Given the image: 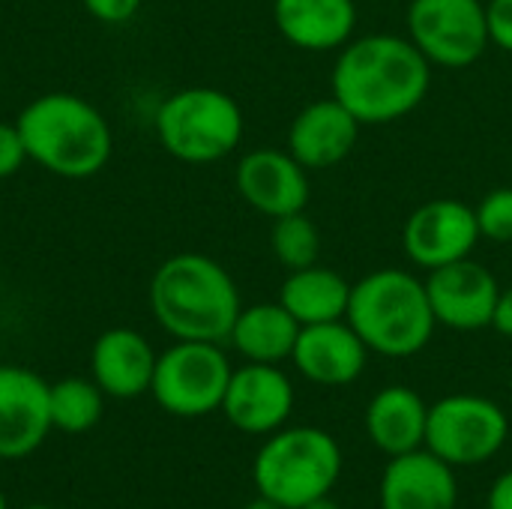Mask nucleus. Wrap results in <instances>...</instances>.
<instances>
[{
	"label": "nucleus",
	"mask_w": 512,
	"mask_h": 509,
	"mask_svg": "<svg viewBox=\"0 0 512 509\" xmlns=\"http://www.w3.org/2000/svg\"><path fill=\"white\" fill-rule=\"evenodd\" d=\"M369 354L366 342L342 318L300 327L291 360L297 372L318 387H348L363 375Z\"/></svg>",
	"instance_id": "obj_15"
},
{
	"label": "nucleus",
	"mask_w": 512,
	"mask_h": 509,
	"mask_svg": "<svg viewBox=\"0 0 512 509\" xmlns=\"http://www.w3.org/2000/svg\"><path fill=\"white\" fill-rule=\"evenodd\" d=\"M297 336H300V324L276 300V303L243 306L231 327L228 342L237 348L240 357H246V363L279 366L282 360H291Z\"/></svg>",
	"instance_id": "obj_22"
},
{
	"label": "nucleus",
	"mask_w": 512,
	"mask_h": 509,
	"mask_svg": "<svg viewBox=\"0 0 512 509\" xmlns=\"http://www.w3.org/2000/svg\"><path fill=\"white\" fill-rule=\"evenodd\" d=\"M510 438V420L486 396L456 393L429 408L426 450L453 468L483 465L501 453Z\"/></svg>",
	"instance_id": "obj_8"
},
{
	"label": "nucleus",
	"mask_w": 512,
	"mask_h": 509,
	"mask_svg": "<svg viewBox=\"0 0 512 509\" xmlns=\"http://www.w3.org/2000/svg\"><path fill=\"white\" fill-rule=\"evenodd\" d=\"M153 126L165 153L189 165H210L231 156L246 129L237 99L216 87L171 93L159 105Z\"/></svg>",
	"instance_id": "obj_6"
},
{
	"label": "nucleus",
	"mask_w": 512,
	"mask_h": 509,
	"mask_svg": "<svg viewBox=\"0 0 512 509\" xmlns=\"http://www.w3.org/2000/svg\"><path fill=\"white\" fill-rule=\"evenodd\" d=\"M510 387H512V372H510Z\"/></svg>",
	"instance_id": "obj_35"
},
{
	"label": "nucleus",
	"mask_w": 512,
	"mask_h": 509,
	"mask_svg": "<svg viewBox=\"0 0 512 509\" xmlns=\"http://www.w3.org/2000/svg\"><path fill=\"white\" fill-rule=\"evenodd\" d=\"M102 390L96 381L87 378H63L48 387V414L51 429H60L66 435L90 432L102 417Z\"/></svg>",
	"instance_id": "obj_23"
},
{
	"label": "nucleus",
	"mask_w": 512,
	"mask_h": 509,
	"mask_svg": "<svg viewBox=\"0 0 512 509\" xmlns=\"http://www.w3.org/2000/svg\"><path fill=\"white\" fill-rule=\"evenodd\" d=\"M342 474V450L333 435L315 426L279 429L255 456L258 495L282 509H300L333 492Z\"/></svg>",
	"instance_id": "obj_5"
},
{
	"label": "nucleus",
	"mask_w": 512,
	"mask_h": 509,
	"mask_svg": "<svg viewBox=\"0 0 512 509\" xmlns=\"http://www.w3.org/2000/svg\"><path fill=\"white\" fill-rule=\"evenodd\" d=\"M24 162H27V150H24L18 126L0 120V180L15 177Z\"/></svg>",
	"instance_id": "obj_26"
},
{
	"label": "nucleus",
	"mask_w": 512,
	"mask_h": 509,
	"mask_svg": "<svg viewBox=\"0 0 512 509\" xmlns=\"http://www.w3.org/2000/svg\"><path fill=\"white\" fill-rule=\"evenodd\" d=\"M480 234L492 243H512V186H501L483 195L474 207Z\"/></svg>",
	"instance_id": "obj_25"
},
{
	"label": "nucleus",
	"mask_w": 512,
	"mask_h": 509,
	"mask_svg": "<svg viewBox=\"0 0 512 509\" xmlns=\"http://www.w3.org/2000/svg\"><path fill=\"white\" fill-rule=\"evenodd\" d=\"M300 509H342L330 495H324V498H318V501H312V504H306V507Z\"/></svg>",
	"instance_id": "obj_31"
},
{
	"label": "nucleus",
	"mask_w": 512,
	"mask_h": 509,
	"mask_svg": "<svg viewBox=\"0 0 512 509\" xmlns=\"http://www.w3.org/2000/svg\"><path fill=\"white\" fill-rule=\"evenodd\" d=\"M270 249L276 255V261L291 273V270H303L318 264L321 258V231L318 225L306 216V210L273 219V231H270Z\"/></svg>",
	"instance_id": "obj_24"
},
{
	"label": "nucleus",
	"mask_w": 512,
	"mask_h": 509,
	"mask_svg": "<svg viewBox=\"0 0 512 509\" xmlns=\"http://www.w3.org/2000/svg\"><path fill=\"white\" fill-rule=\"evenodd\" d=\"M48 387L36 372L0 366V459H24L51 432Z\"/></svg>",
	"instance_id": "obj_14"
},
{
	"label": "nucleus",
	"mask_w": 512,
	"mask_h": 509,
	"mask_svg": "<svg viewBox=\"0 0 512 509\" xmlns=\"http://www.w3.org/2000/svg\"><path fill=\"white\" fill-rule=\"evenodd\" d=\"M0 509H6V498H3V492H0Z\"/></svg>",
	"instance_id": "obj_33"
},
{
	"label": "nucleus",
	"mask_w": 512,
	"mask_h": 509,
	"mask_svg": "<svg viewBox=\"0 0 512 509\" xmlns=\"http://www.w3.org/2000/svg\"><path fill=\"white\" fill-rule=\"evenodd\" d=\"M492 330H498L501 336L512 339V285L501 288V294H498L495 315H492Z\"/></svg>",
	"instance_id": "obj_29"
},
{
	"label": "nucleus",
	"mask_w": 512,
	"mask_h": 509,
	"mask_svg": "<svg viewBox=\"0 0 512 509\" xmlns=\"http://www.w3.org/2000/svg\"><path fill=\"white\" fill-rule=\"evenodd\" d=\"M408 39L432 66L468 69L492 45L483 0H411Z\"/></svg>",
	"instance_id": "obj_9"
},
{
	"label": "nucleus",
	"mask_w": 512,
	"mask_h": 509,
	"mask_svg": "<svg viewBox=\"0 0 512 509\" xmlns=\"http://www.w3.org/2000/svg\"><path fill=\"white\" fill-rule=\"evenodd\" d=\"M426 291H429L435 321L441 327L474 333V330L492 327L501 285L489 273V267H483L474 258H462V261L432 270L426 279Z\"/></svg>",
	"instance_id": "obj_11"
},
{
	"label": "nucleus",
	"mask_w": 512,
	"mask_h": 509,
	"mask_svg": "<svg viewBox=\"0 0 512 509\" xmlns=\"http://www.w3.org/2000/svg\"><path fill=\"white\" fill-rule=\"evenodd\" d=\"M246 509H282V507H279L276 501H270V498L258 495V498H255V501H252V504H249V507H246Z\"/></svg>",
	"instance_id": "obj_32"
},
{
	"label": "nucleus",
	"mask_w": 512,
	"mask_h": 509,
	"mask_svg": "<svg viewBox=\"0 0 512 509\" xmlns=\"http://www.w3.org/2000/svg\"><path fill=\"white\" fill-rule=\"evenodd\" d=\"M273 24L300 51H339L354 39V0H273Z\"/></svg>",
	"instance_id": "obj_19"
},
{
	"label": "nucleus",
	"mask_w": 512,
	"mask_h": 509,
	"mask_svg": "<svg viewBox=\"0 0 512 509\" xmlns=\"http://www.w3.org/2000/svg\"><path fill=\"white\" fill-rule=\"evenodd\" d=\"M345 321L372 354L393 360L420 354L438 327L426 282L399 267H381L351 285Z\"/></svg>",
	"instance_id": "obj_4"
},
{
	"label": "nucleus",
	"mask_w": 512,
	"mask_h": 509,
	"mask_svg": "<svg viewBox=\"0 0 512 509\" xmlns=\"http://www.w3.org/2000/svg\"><path fill=\"white\" fill-rule=\"evenodd\" d=\"M459 483L453 465L420 447L393 456L381 477V509H456Z\"/></svg>",
	"instance_id": "obj_17"
},
{
	"label": "nucleus",
	"mask_w": 512,
	"mask_h": 509,
	"mask_svg": "<svg viewBox=\"0 0 512 509\" xmlns=\"http://www.w3.org/2000/svg\"><path fill=\"white\" fill-rule=\"evenodd\" d=\"M360 138V120L339 99L309 102L288 126V153L306 171H327L345 162Z\"/></svg>",
	"instance_id": "obj_16"
},
{
	"label": "nucleus",
	"mask_w": 512,
	"mask_h": 509,
	"mask_svg": "<svg viewBox=\"0 0 512 509\" xmlns=\"http://www.w3.org/2000/svg\"><path fill=\"white\" fill-rule=\"evenodd\" d=\"M480 237L474 207L459 198H432L405 219L402 249L414 267L432 273L453 261L471 258Z\"/></svg>",
	"instance_id": "obj_10"
},
{
	"label": "nucleus",
	"mask_w": 512,
	"mask_h": 509,
	"mask_svg": "<svg viewBox=\"0 0 512 509\" xmlns=\"http://www.w3.org/2000/svg\"><path fill=\"white\" fill-rule=\"evenodd\" d=\"M486 18H489L492 45H498V48L512 54V0H489L486 3Z\"/></svg>",
	"instance_id": "obj_27"
},
{
	"label": "nucleus",
	"mask_w": 512,
	"mask_h": 509,
	"mask_svg": "<svg viewBox=\"0 0 512 509\" xmlns=\"http://www.w3.org/2000/svg\"><path fill=\"white\" fill-rule=\"evenodd\" d=\"M429 405L411 387L393 384L372 396L366 408V432L384 456H405L426 447Z\"/></svg>",
	"instance_id": "obj_20"
},
{
	"label": "nucleus",
	"mask_w": 512,
	"mask_h": 509,
	"mask_svg": "<svg viewBox=\"0 0 512 509\" xmlns=\"http://www.w3.org/2000/svg\"><path fill=\"white\" fill-rule=\"evenodd\" d=\"M489 509H512V471L495 480L489 492Z\"/></svg>",
	"instance_id": "obj_30"
},
{
	"label": "nucleus",
	"mask_w": 512,
	"mask_h": 509,
	"mask_svg": "<svg viewBox=\"0 0 512 509\" xmlns=\"http://www.w3.org/2000/svg\"><path fill=\"white\" fill-rule=\"evenodd\" d=\"M156 357L159 354L150 348V342L138 330L111 327L93 342L90 372H93L96 387L105 396L135 399L150 390Z\"/></svg>",
	"instance_id": "obj_18"
},
{
	"label": "nucleus",
	"mask_w": 512,
	"mask_h": 509,
	"mask_svg": "<svg viewBox=\"0 0 512 509\" xmlns=\"http://www.w3.org/2000/svg\"><path fill=\"white\" fill-rule=\"evenodd\" d=\"M432 87V63L408 36L369 33L339 48L330 90L360 126H384L417 111Z\"/></svg>",
	"instance_id": "obj_1"
},
{
	"label": "nucleus",
	"mask_w": 512,
	"mask_h": 509,
	"mask_svg": "<svg viewBox=\"0 0 512 509\" xmlns=\"http://www.w3.org/2000/svg\"><path fill=\"white\" fill-rule=\"evenodd\" d=\"M81 3H84V9L96 21H102V24H123V21H129L141 9L144 0H81Z\"/></svg>",
	"instance_id": "obj_28"
},
{
	"label": "nucleus",
	"mask_w": 512,
	"mask_h": 509,
	"mask_svg": "<svg viewBox=\"0 0 512 509\" xmlns=\"http://www.w3.org/2000/svg\"><path fill=\"white\" fill-rule=\"evenodd\" d=\"M279 303L294 315L300 327L342 321L351 303V282L342 273L321 264L291 270L282 282Z\"/></svg>",
	"instance_id": "obj_21"
},
{
	"label": "nucleus",
	"mask_w": 512,
	"mask_h": 509,
	"mask_svg": "<svg viewBox=\"0 0 512 509\" xmlns=\"http://www.w3.org/2000/svg\"><path fill=\"white\" fill-rule=\"evenodd\" d=\"M27 159L54 177H96L114 150V135L102 111L78 93H42L15 120Z\"/></svg>",
	"instance_id": "obj_3"
},
{
	"label": "nucleus",
	"mask_w": 512,
	"mask_h": 509,
	"mask_svg": "<svg viewBox=\"0 0 512 509\" xmlns=\"http://www.w3.org/2000/svg\"><path fill=\"white\" fill-rule=\"evenodd\" d=\"M231 372L216 342H174L156 357L150 393L174 417H204L222 408Z\"/></svg>",
	"instance_id": "obj_7"
},
{
	"label": "nucleus",
	"mask_w": 512,
	"mask_h": 509,
	"mask_svg": "<svg viewBox=\"0 0 512 509\" xmlns=\"http://www.w3.org/2000/svg\"><path fill=\"white\" fill-rule=\"evenodd\" d=\"M219 411L246 435H273L294 411V384L273 363H246L231 372Z\"/></svg>",
	"instance_id": "obj_13"
},
{
	"label": "nucleus",
	"mask_w": 512,
	"mask_h": 509,
	"mask_svg": "<svg viewBox=\"0 0 512 509\" xmlns=\"http://www.w3.org/2000/svg\"><path fill=\"white\" fill-rule=\"evenodd\" d=\"M240 309L237 282L210 255H171L150 279V312L177 342H228Z\"/></svg>",
	"instance_id": "obj_2"
},
{
	"label": "nucleus",
	"mask_w": 512,
	"mask_h": 509,
	"mask_svg": "<svg viewBox=\"0 0 512 509\" xmlns=\"http://www.w3.org/2000/svg\"><path fill=\"white\" fill-rule=\"evenodd\" d=\"M237 195L261 216L282 219L306 210L309 204V171L288 153L273 147L249 150L234 171Z\"/></svg>",
	"instance_id": "obj_12"
},
{
	"label": "nucleus",
	"mask_w": 512,
	"mask_h": 509,
	"mask_svg": "<svg viewBox=\"0 0 512 509\" xmlns=\"http://www.w3.org/2000/svg\"><path fill=\"white\" fill-rule=\"evenodd\" d=\"M27 509H51V507H27Z\"/></svg>",
	"instance_id": "obj_34"
}]
</instances>
